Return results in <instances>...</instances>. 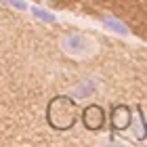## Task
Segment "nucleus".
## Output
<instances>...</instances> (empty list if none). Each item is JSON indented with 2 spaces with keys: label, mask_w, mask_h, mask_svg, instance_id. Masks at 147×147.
Listing matches in <instances>:
<instances>
[{
  "label": "nucleus",
  "mask_w": 147,
  "mask_h": 147,
  "mask_svg": "<svg viewBox=\"0 0 147 147\" xmlns=\"http://www.w3.org/2000/svg\"><path fill=\"white\" fill-rule=\"evenodd\" d=\"M74 103L69 101L67 97H55L49 105V122L55 126V128H69L74 124Z\"/></svg>",
  "instance_id": "obj_1"
},
{
  "label": "nucleus",
  "mask_w": 147,
  "mask_h": 147,
  "mask_svg": "<svg viewBox=\"0 0 147 147\" xmlns=\"http://www.w3.org/2000/svg\"><path fill=\"white\" fill-rule=\"evenodd\" d=\"M32 13H34L38 19H44V21H49V23L55 21V15H51V13H46V11H42V9H38V6H32Z\"/></svg>",
  "instance_id": "obj_7"
},
{
  "label": "nucleus",
  "mask_w": 147,
  "mask_h": 147,
  "mask_svg": "<svg viewBox=\"0 0 147 147\" xmlns=\"http://www.w3.org/2000/svg\"><path fill=\"white\" fill-rule=\"evenodd\" d=\"M111 120H113V126H116L118 130H124L126 126L130 124V109L126 107V105H116Z\"/></svg>",
  "instance_id": "obj_4"
},
{
  "label": "nucleus",
  "mask_w": 147,
  "mask_h": 147,
  "mask_svg": "<svg viewBox=\"0 0 147 147\" xmlns=\"http://www.w3.org/2000/svg\"><path fill=\"white\" fill-rule=\"evenodd\" d=\"M63 51L69 53L71 57H88L90 53L97 51V44L84 34H69L63 38Z\"/></svg>",
  "instance_id": "obj_2"
},
{
  "label": "nucleus",
  "mask_w": 147,
  "mask_h": 147,
  "mask_svg": "<svg viewBox=\"0 0 147 147\" xmlns=\"http://www.w3.org/2000/svg\"><path fill=\"white\" fill-rule=\"evenodd\" d=\"M105 122V116H103V109L99 107V105H90L88 109L84 111V124H86V128H90V130H97V128H101Z\"/></svg>",
  "instance_id": "obj_3"
},
{
  "label": "nucleus",
  "mask_w": 147,
  "mask_h": 147,
  "mask_svg": "<svg viewBox=\"0 0 147 147\" xmlns=\"http://www.w3.org/2000/svg\"><path fill=\"white\" fill-rule=\"evenodd\" d=\"M101 19H103V23L107 25V28H111L113 32H118V34H122V36H126V34H128V30L124 28V23H120L118 19H111V17H107V15H103Z\"/></svg>",
  "instance_id": "obj_5"
},
{
  "label": "nucleus",
  "mask_w": 147,
  "mask_h": 147,
  "mask_svg": "<svg viewBox=\"0 0 147 147\" xmlns=\"http://www.w3.org/2000/svg\"><path fill=\"white\" fill-rule=\"evenodd\" d=\"M11 6H15V9H19V11H28V4L23 2V0H6Z\"/></svg>",
  "instance_id": "obj_8"
},
{
  "label": "nucleus",
  "mask_w": 147,
  "mask_h": 147,
  "mask_svg": "<svg viewBox=\"0 0 147 147\" xmlns=\"http://www.w3.org/2000/svg\"><path fill=\"white\" fill-rule=\"evenodd\" d=\"M92 90H95V84H92L90 80H86V82H82L76 90H74V95H76L78 99H84V97H88Z\"/></svg>",
  "instance_id": "obj_6"
}]
</instances>
